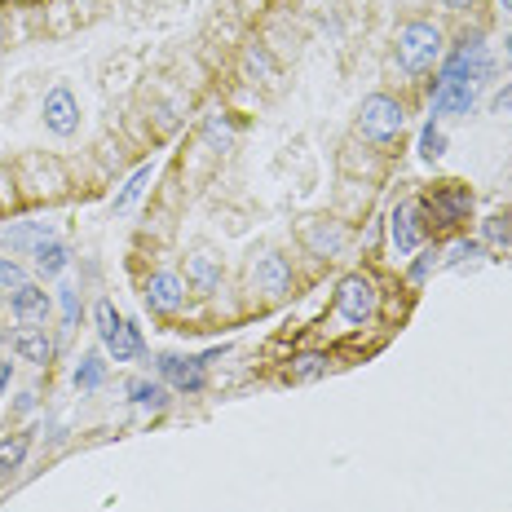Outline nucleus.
Instances as JSON below:
<instances>
[{"label": "nucleus", "instance_id": "nucleus-1", "mask_svg": "<svg viewBox=\"0 0 512 512\" xmlns=\"http://www.w3.org/2000/svg\"><path fill=\"white\" fill-rule=\"evenodd\" d=\"M437 58H442V31H437L433 23H407L398 31V62H402V71L420 76V71H429Z\"/></svg>", "mask_w": 512, "mask_h": 512}, {"label": "nucleus", "instance_id": "nucleus-2", "mask_svg": "<svg viewBox=\"0 0 512 512\" xmlns=\"http://www.w3.org/2000/svg\"><path fill=\"white\" fill-rule=\"evenodd\" d=\"M402 120H407V115H402V102L389 98V93H371L358 111V128H362V137H371V142H389V137H398Z\"/></svg>", "mask_w": 512, "mask_h": 512}, {"label": "nucleus", "instance_id": "nucleus-3", "mask_svg": "<svg viewBox=\"0 0 512 512\" xmlns=\"http://www.w3.org/2000/svg\"><path fill=\"white\" fill-rule=\"evenodd\" d=\"M336 314L345 318V323L362 327L371 314H376V287L362 279V274H349V279L340 283V292H336Z\"/></svg>", "mask_w": 512, "mask_h": 512}, {"label": "nucleus", "instance_id": "nucleus-4", "mask_svg": "<svg viewBox=\"0 0 512 512\" xmlns=\"http://www.w3.org/2000/svg\"><path fill=\"white\" fill-rule=\"evenodd\" d=\"M490 76V53L482 40H464L460 49L446 58V71H442V80H468V84H477V80H486Z\"/></svg>", "mask_w": 512, "mask_h": 512}, {"label": "nucleus", "instance_id": "nucleus-5", "mask_svg": "<svg viewBox=\"0 0 512 512\" xmlns=\"http://www.w3.org/2000/svg\"><path fill=\"white\" fill-rule=\"evenodd\" d=\"M45 128L58 137H71L80 128V102L71 89H53L45 98Z\"/></svg>", "mask_w": 512, "mask_h": 512}, {"label": "nucleus", "instance_id": "nucleus-6", "mask_svg": "<svg viewBox=\"0 0 512 512\" xmlns=\"http://www.w3.org/2000/svg\"><path fill=\"white\" fill-rule=\"evenodd\" d=\"M159 376L181 393H199L204 389V358H181V354H164L159 358Z\"/></svg>", "mask_w": 512, "mask_h": 512}, {"label": "nucleus", "instance_id": "nucleus-7", "mask_svg": "<svg viewBox=\"0 0 512 512\" xmlns=\"http://www.w3.org/2000/svg\"><path fill=\"white\" fill-rule=\"evenodd\" d=\"M468 208H473V195H468V186L460 181H446L442 190L433 195V226H455V221L468 217Z\"/></svg>", "mask_w": 512, "mask_h": 512}, {"label": "nucleus", "instance_id": "nucleus-8", "mask_svg": "<svg viewBox=\"0 0 512 512\" xmlns=\"http://www.w3.org/2000/svg\"><path fill=\"white\" fill-rule=\"evenodd\" d=\"M477 102V84L468 80H437L433 89V111L437 115H468Z\"/></svg>", "mask_w": 512, "mask_h": 512}, {"label": "nucleus", "instance_id": "nucleus-9", "mask_svg": "<svg viewBox=\"0 0 512 512\" xmlns=\"http://www.w3.org/2000/svg\"><path fill=\"white\" fill-rule=\"evenodd\" d=\"M9 309H14L18 323L36 327V323H45L49 318V292L45 287H36V283H23V287H14V296H9Z\"/></svg>", "mask_w": 512, "mask_h": 512}, {"label": "nucleus", "instance_id": "nucleus-10", "mask_svg": "<svg viewBox=\"0 0 512 512\" xmlns=\"http://www.w3.org/2000/svg\"><path fill=\"white\" fill-rule=\"evenodd\" d=\"M181 301H186V283H181L177 274H168V270L151 274V283H146V305L159 309V314H173V309H181Z\"/></svg>", "mask_w": 512, "mask_h": 512}, {"label": "nucleus", "instance_id": "nucleus-11", "mask_svg": "<svg viewBox=\"0 0 512 512\" xmlns=\"http://www.w3.org/2000/svg\"><path fill=\"white\" fill-rule=\"evenodd\" d=\"M389 234H393L398 256H411L420 248V204H398V212H393V221H389Z\"/></svg>", "mask_w": 512, "mask_h": 512}, {"label": "nucleus", "instance_id": "nucleus-12", "mask_svg": "<svg viewBox=\"0 0 512 512\" xmlns=\"http://www.w3.org/2000/svg\"><path fill=\"white\" fill-rule=\"evenodd\" d=\"M9 349H14L23 362H36V367H45V362L53 358V340H49V332L45 327H18L14 332V340H9Z\"/></svg>", "mask_w": 512, "mask_h": 512}, {"label": "nucleus", "instance_id": "nucleus-13", "mask_svg": "<svg viewBox=\"0 0 512 512\" xmlns=\"http://www.w3.org/2000/svg\"><path fill=\"white\" fill-rule=\"evenodd\" d=\"M287 283H292V270H287L283 256H261V261H256V287H261L265 296H283Z\"/></svg>", "mask_w": 512, "mask_h": 512}, {"label": "nucleus", "instance_id": "nucleus-14", "mask_svg": "<svg viewBox=\"0 0 512 512\" xmlns=\"http://www.w3.org/2000/svg\"><path fill=\"white\" fill-rule=\"evenodd\" d=\"M186 279H190V287H195L199 296H208V292H217V287H221V265L212 261L208 252H199V256H190Z\"/></svg>", "mask_w": 512, "mask_h": 512}, {"label": "nucleus", "instance_id": "nucleus-15", "mask_svg": "<svg viewBox=\"0 0 512 512\" xmlns=\"http://www.w3.org/2000/svg\"><path fill=\"white\" fill-rule=\"evenodd\" d=\"M106 349H111L115 362H133L137 354H142V332H137L133 323H120L111 336H106Z\"/></svg>", "mask_w": 512, "mask_h": 512}, {"label": "nucleus", "instance_id": "nucleus-16", "mask_svg": "<svg viewBox=\"0 0 512 512\" xmlns=\"http://www.w3.org/2000/svg\"><path fill=\"white\" fill-rule=\"evenodd\" d=\"M36 270L45 274V279H53V274H62L67 270V261H71V252H67V243H58V239H45V243H36Z\"/></svg>", "mask_w": 512, "mask_h": 512}, {"label": "nucleus", "instance_id": "nucleus-17", "mask_svg": "<svg viewBox=\"0 0 512 512\" xmlns=\"http://www.w3.org/2000/svg\"><path fill=\"white\" fill-rule=\"evenodd\" d=\"M27 451H31V437H27V433H9V437H0V477H9L14 468H23Z\"/></svg>", "mask_w": 512, "mask_h": 512}, {"label": "nucleus", "instance_id": "nucleus-18", "mask_svg": "<svg viewBox=\"0 0 512 512\" xmlns=\"http://www.w3.org/2000/svg\"><path fill=\"white\" fill-rule=\"evenodd\" d=\"M128 398H133L137 407H164L168 393H164V384H151V380H128Z\"/></svg>", "mask_w": 512, "mask_h": 512}, {"label": "nucleus", "instance_id": "nucleus-19", "mask_svg": "<svg viewBox=\"0 0 512 512\" xmlns=\"http://www.w3.org/2000/svg\"><path fill=\"white\" fill-rule=\"evenodd\" d=\"M146 181H151V168H137V173L124 181V190H120V195H115V212H128V208H133L137 199H142Z\"/></svg>", "mask_w": 512, "mask_h": 512}, {"label": "nucleus", "instance_id": "nucleus-20", "mask_svg": "<svg viewBox=\"0 0 512 512\" xmlns=\"http://www.w3.org/2000/svg\"><path fill=\"white\" fill-rule=\"evenodd\" d=\"M106 380V362L98 354H89V358H80V367H76V389H98V384Z\"/></svg>", "mask_w": 512, "mask_h": 512}, {"label": "nucleus", "instance_id": "nucleus-21", "mask_svg": "<svg viewBox=\"0 0 512 512\" xmlns=\"http://www.w3.org/2000/svg\"><path fill=\"white\" fill-rule=\"evenodd\" d=\"M93 323H98V336L106 340V336H111V332H115V327H120V323H124V318H120V314H115V305H111V301H98V309H93Z\"/></svg>", "mask_w": 512, "mask_h": 512}, {"label": "nucleus", "instance_id": "nucleus-22", "mask_svg": "<svg viewBox=\"0 0 512 512\" xmlns=\"http://www.w3.org/2000/svg\"><path fill=\"white\" fill-rule=\"evenodd\" d=\"M442 151H446V137H442V128L424 124V133H420V155H424V159H437Z\"/></svg>", "mask_w": 512, "mask_h": 512}, {"label": "nucleus", "instance_id": "nucleus-23", "mask_svg": "<svg viewBox=\"0 0 512 512\" xmlns=\"http://www.w3.org/2000/svg\"><path fill=\"white\" fill-rule=\"evenodd\" d=\"M9 287H23V270H18V261L0 256V292H9Z\"/></svg>", "mask_w": 512, "mask_h": 512}, {"label": "nucleus", "instance_id": "nucleus-24", "mask_svg": "<svg viewBox=\"0 0 512 512\" xmlns=\"http://www.w3.org/2000/svg\"><path fill=\"white\" fill-rule=\"evenodd\" d=\"M486 239L512 243V217H490V221H486Z\"/></svg>", "mask_w": 512, "mask_h": 512}, {"label": "nucleus", "instance_id": "nucleus-25", "mask_svg": "<svg viewBox=\"0 0 512 512\" xmlns=\"http://www.w3.org/2000/svg\"><path fill=\"white\" fill-rule=\"evenodd\" d=\"M40 234H45V230H5V243H14V248H27V243H45V239H40Z\"/></svg>", "mask_w": 512, "mask_h": 512}, {"label": "nucleus", "instance_id": "nucleus-26", "mask_svg": "<svg viewBox=\"0 0 512 512\" xmlns=\"http://www.w3.org/2000/svg\"><path fill=\"white\" fill-rule=\"evenodd\" d=\"M327 367V358H318V354H305L301 358V367H296V376H301V380H309V376H318V371H323Z\"/></svg>", "mask_w": 512, "mask_h": 512}, {"label": "nucleus", "instance_id": "nucleus-27", "mask_svg": "<svg viewBox=\"0 0 512 512\" xmlns=\"http://www.w3.org/2000/svg\"><path fill=\"white\" fill-rule=\"evenodd\" d=\"M309 243H314V248H340V234L336 230H309Z\"/></svg>", "mask_w": 512, "mask_h": 512}, {"label": "nucleus", "instance_id": "nucleus-28", "mask_svg": "<svg viewBox=\"0 0 512 512\" xmlns=\"http://www.w3.org/2000/svg\"><path fill=\"white\" fill-rule=\"evenodd\" d=\"M490 111H495V115H512V84H504V89L490 98Z\"/></svg>", "mask_w": 512, "mask_h": 512}, {"label": "nucleus", "instance_id": "nucleus-29", "mask_svg": "<svg viewBox=\"0 0 512 512\" xmlns=\"http://www.w3.org/2000/svg\"><path fill=\"white\" fill-rule=\"evenodd\" d=\"M464 256H477V243H455V248L451 252H446V265H455V261H464Z\"/></svg>", "mask_w": 512, "mask_h": 512}, {"label": "nucleus", "instance_id": "nucleus-30", "mask_svg": "<svg viewBox=\"0 0 512 512\" xmlns=\"http://www.w3.org/2000/svg\"><path fill=\"white\" fill-rule=\"evenodd\" d=\"M62 309H67V318L80 314V309H76V292H71V287H62Z\"/></svg>", "mask_w": 512, "mask_h": 512}, {"label": "nucleus", "instance_id": "nucleus-31", "mask_svg": "<svg viewBox=\"0 0 512 512\" xmlns=\"http://www.w3.org/2000/svg\"><path fill=\"white\" fill-rule=\"evenodd\" d=\"M5 384H9V358H0V393H5Z\"/></svg>", "mask_w": 512, "mask_h": 512}, {"label": "nucleus", "instance_id": "nucleus-32", "mask_svg": "<svg viewBox=\"0 0 512 512\" xmlns=\"http://www.w3.org/2000/svg\"><path fill=\"white\" fill-rule=\"evenodd\" d=\"M446 5H451V9H473L477 0H446Z\"/></svg>", "mask_w": 512, "mask_h": 512}, {"label": "nucleus", "instance_id": "nucleus-33", "mask_svg": "<svg viewBox=\"0 0 512 512\" xmlns=\"http://www.w3.org/2000/svg\"><path fill=\"white\" fill-rule=\"evenodd\" d=\"M508 62H512V36H508Z\"/></svg>", "mask_w": 512, "mask_h": 512}, {"label": "nucleus", "instance_id": "nucleus-34", "mask_svg": "<svg viewBox=\"0 0 512 512\" xmlns=\"http://www.w3.org/2000/svg\"><path fill=\"white\" fill-rule=\"evenodd\" d=\"M499 5H504V9H512V0H499Z\"/></svg>", "mask_w": 512, "mask_h": 512}]
</instances>
